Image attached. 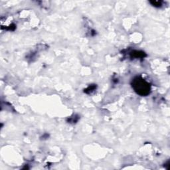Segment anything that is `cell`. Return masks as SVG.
Masks as SVG:
<instances>
[{"instance_id":"obj_1","label":"cell","mask_w":170,"mask_h":170,"mask_svg":"<svg viewBox=\"0 0 170 170\" xmlns=\"http://www.w3.org/2000/svg\"><path fill=\"white\" fill-rule=\"evenodd\" d=\"M132 88L137 94L141 96H147L151 91V87L147 81H145L142 77H136L132 82Z\"/></svg>"},{"instance_id":"obj_2","label":"cell","mask_w":170,"mask_h":170,"mask_svg":"<svg viewBox=\"0 0 170 170\" xmlns=\"http://www.w3.org/2000/svg\"><path fill=\"white\" fill-rule=\"evenodd\" d=\"M154 3V6H158L159 7V6H161V2H153Z\"/></svg>"}]
</instances>
